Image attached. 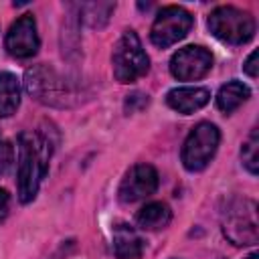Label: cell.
<instances>
[{
    "label": "cell",
    "mask_w": 259,
    "mask_h": 259,
    "mask_svg": "<svg viewBox=\"0 0 259 259\" xmlns=\"http://www.w3.org/2000/svg\"><path fill=\"white\" fill-rule=\"evenodd\" d=\"M212 36L227 45H243L255 34V20L249 12L235 6H219L208 16Z\"/></svg>",
    "instance_id": "3"
},
{
    "label": "cell",
    "mask_w": 259,
    "mask_h": 259,
    "mask_svg": "<svg viewBox=\"0 0 259 259\" xmlns=\"http://www.w3.org/2000/svg\"><path fill=\"white\" fill-rule=\"evenodd\" d=\"M251 97V91L241 81H229L225 83L217 93V107L225 113H233L237 107H241Z\"/></svg>",
    "instance_id": "14"
},
{
    "label": "cell",
    "mask_w": 259,
    "mask_h": 259,
    "mask_svg": "<svg viewBox=\"0 0 259 259\" xmlns=\"http://www.w3.org/2000/svg\"><path fill=\"white\" fill-rule=\"evenodd\" d=\"M6 51L16 59H30L36 55L40 38L36 32V20L32 14H22L12 22L6 32Z\"/></svg>",
    "instance_id": "8"
},
{
    "label": "cell",
    "mask_w": 259,
    "mask_h": 259,
    "mask_svg": "<svg viewBox=\"0 0 259 259\" xmlns=\"http://www.w3.org/2000/svg\"><path fill=\"white\" fill-rule=\"evenodd\" d=\"M208 99H210V93L204 87H176L166 95V103L182 115H190L198 111L208 103Z\"/></svg>",
    "instance_id": "11"
},
{
    "label": "cell",
    "mask_w": 259,
    "mask_h": 259,
    "mask_svg": "<svg viewBox=\"0 0 259 259\" xmlns=\"http://www.w3.org/2000/svg\"><path fill=\"white\" fill-rule=\"evenodd\" d=\"M223 233L233 245H255L259 239L257 204L249 198L229 204L223 214Z\"/></svg>",
    "instance_id": "5"
},
{
    "label": "cell",
    "mask_w": 259,
    "mask_h": 259,
    "mask_svg": "<svg viewBox=\"0 0 259 259\" xmlns=\"http://www.w3.org/2000/svg\"><path fill=\"white\" fill-rule=\"evenodd\" d=\"M51 156V144L34 134L22 132L18 136V198L20 202L34 200L40 180L47 174Z\"/></svg>",
    "instance_id": "1"
},
{
    "label": "cell",
    "mask_w": 259,
    "mask_h": 259,
    "mask_svg": "<svg viewBox=\"0 0 259 259\" xmlns=\"http://www.w3.org/2000/svg\"><path fill=\"white\" fill-rule=\"evenodd\" d=\"M12 162H14V150H12V146H10L8 142H4L2 136H0V174H4V172L12 166Z\"/></svg>",
    "instance_id": "18"
},
{
    "label": "cell",
    "mask_w": 259,
    "mask_h": 259,
    "mask_svg": "<svg viewBox=\"0 0 259 259\" xmlns=\"http://www.w3.org/2000/svg\"><path fill=\"white\" fill-rule=\"evenodd\" d=\"M194 20H192V14L182 8V6H166L158 12L154 24H152V30H150V40L160 47V49H166V47H172L174 42H178L180 38H184L190 28H192Z\"/></svg>",
    "instance_id": "6"
},
{
    "label": "cell",
    "mask_w": 259,
    "mask_h": 259,
    "mask_svg": "<svg viewBox=\"0 0 259 259\" xmlns=\"http://www.w3.org/2000/svg\"><path fill=\"white\" fill-rule=\"evenodd\" d=\"M113 253L117 259H140L144 253V239L134 227L119 223L113 227Z\"/></svg>",
    "instance_id": "12"
},
{
    "label": "cell",
    "mask_w": 259,
    "mask_h": 259,
    "mask_svg": "<svg viewBox=\"0 0 259 259\" xmlns=\"http://www.w3.org/2000/svg\"><path fill=\"white\" fill-rule=\"evenodd\" d=\"M24 85H26V91L34 97V99H38V101H42V103H59L61 99H65L63 97V87H65V83H63V79L53 71V69H49V67H34V69H28L26 71V81H24Z\"/></svg>",
    "instance_id": "10"
},
{
    "label": "cell",
    "mask_w": 259,
    "mask_h": 259,
    "mask_svg": "<svg viewBox=\"0 0 259 259\" xmlns=\"http://www.w3.org/2000/svg\"><path fill=\"white\" fill-rule=\"evenodd\" d=\"M158 172L154 166L150 164H136L121 180L117 196L121 202L130 204V202H138L142 198H148L156 192L158 188Z\"/></svg>",
    "instance_id": "9"
},
{
    "label": "cell",
    "mask_w": 259,
    "mask_h": 259,
    "mask_svg": "<svg viewBox=\"0 0 259 259\" xmlns=\"http://www.w3.org/2000/svg\"><path fill=\"white\" fill-rule=\"evenodd\" d=\"M219 142H221V132L214 123L200 121L198 125H194L182 144L180 158L184 168L190 172H198L206 168V164L212 160L219 148Z\"/></svg>",
    "instance_id": "4"
},
{
    "label": "cell",
    "mask_w": 259,
    "mask_h": 259,
    "mask_svg": "<svg viewBox=\"0 0 259 259\" xmlns=\"http://www.w3.org/2000/svg\"><path fill=\"white\" fill-rule=\"evenodd\" d=\"M243 69H245V73H247L249 77H253V79L257 77V51H253V53L247 57Z\"/></svg>",
    "instance_id": "19"
},
{
    "label": "cell",
    "mask_w": 259,
    "mask_h": 259,
    "mask_svg": "<svg viewBox=\"0 0 259 259\" xmlns=\"http://www.w3.org/2000/svg\"><path fill=\"white\" fill-rule=\"evenodd\" d=\"M8 208H10V196H8V192L4 188H0V221L6 219Z\"/></svg>",
    "instance_id": "20"
},
{
    "label": "cell",
    "mask_w": 259,
    "mask_h": 259,
    "mask_svg": "<svg viewBox=\"0 0 259 259\" xmlns=\"http://www.w3.org/2000/svg\"><path fill=\"white\" fill-rule=\"evenodd\" d=\"M172 221V210L166 202H148L136 214V223L144 231H160Z\"/></svg>",
    "instance_id": "13"
},
{
    "label": "cell",
    "mask_w": 259,
    "mask_h": 259,
    "mask_svg": "<svg viewBox=\"0 0 259 259\" xmlns=\"http://www.w3.org/2000/svg\"><path fill=\"white\" fill-rule=\"evenodd\" d=\"M20 105V83L12 73H0V117L12 115Z\"/></svg>",
    "instance_id": "15"
},
{
    "label": "cell",
    "mask_w": 259,
    "mask_h": 259,
    "mask_svg": "<svg viewBox=\"0 0 259 259\" xmlns=\"http://www.w3.org/2000/svg\"><path fill=\"white\" fill-rule=\"evenodd\" d=\"M111 63H113V77L119 83H134L136 79L148 73L150 59L142 47L140 36L134 30H125L117 38L113 47Z\"/></svg>",
    "instance_id": "2"
},
{
    "label": "cell",
    "mask_w": 259,
    "mask_h": 259,
    "mask_svg": "<svg viewBox=\"0 0 259 259\" xmlns=\"http://www.w3.org/2000/svg\"><path fill=\"white\" fill-rule=\"evenodd\" d=\"M247 259H257V255H255V253H253V255H251V257H247Z\"/></svg>",
    "instance_id": "21"
},
{
    "label": "cell",
    "mask_w": 259,
    "mask_h": 259,
    "mask_svg": "<svg viewBox=\"0 0 259 259\" xmlns=\"http://www.w3.org/2000/svg\"><path fill=\"white\" fill-rule=\"evenodd\" d=\"M212 67V55L200 45H188L176 51L170 59V73L178 81H196Z\"/></svg>",
    "instance_id": "7"
},
{
    "label": "cell",
    "mask_w": 259,
    "mask_h": 259,
    "mask_svg": "<svg viewBox=\"0 0 259 259\" xmlns=\"http://www.w3.org/2000/svg\"><path fill=\"white\" fill-rule=\"evenodd\" d=\"M113 4L109 2H93V4H81V12H83V20L89 26H103L109 20V14L113 12Z\"/></svg>",
    "instance_id": "16"
},
{
    "label": "cell",
    "mask_w": 259,
    "mask_h": 259,
    "mask_svg": "<svg viewBox=\"0 0 259 259\" xmlns=\"http://www.w3.org/2000/svg\"><path fill=\"white\" fill-rule=\"evenodd\" d=\"M257 148H259V142H257V130H253V132L249 134L247 142H245L243 148H241V160H243L245 168H247L251 174H257V166H259Z\"/></svg>",
    "instance_id": "17"
}]
</instances>
